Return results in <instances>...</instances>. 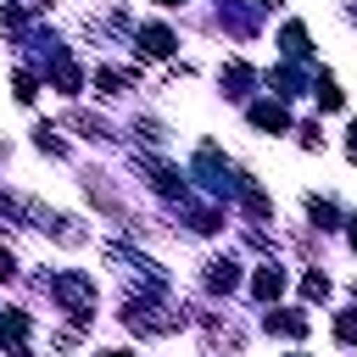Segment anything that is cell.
Here are the masks:
<instances>
[{
  "mask_svg": "<svg viewBox=\"0 0 357 357\" xmlns=\"http://www.w3.org/2000/svg\"><path fill=\"white\" fill-rule=\"evenodd\" d=\"M50 296H56L61 312H73L78 324L95 318V284H89L84 273H56V279H50Z\"/></svg>",
  "mask_w": 357,
  "mask_h": 357,
  "instance_id": "obj_1",
  "label": "cell"
},
{
  "mask_svg": "<svg viewBox=\"0 0 357 357\" xmlns=\"http://www.w3.org/2000/svg\"><path fill=\"white\" fill-rule=\"evenodd\" d=\"M262 329L268 335H307V312H290V307H279V312H262Z\"/></svg>",
  "mask_w": 357,
  "mask_h": 357,
  "instance_id": "obj_2",
  "label": "cell"
},
{
  "mask_svg": "<svg viewBox=\"0 0 357 357\" xmlns=\"http://www.w3.org/2000/svg\"><path fill=\"white\" fill-rule=\"evenodd\" d=\"M28 329H33V318H28L22 307H6V312H0V340H6V346L28 340Z\"/></svg>",
  "mask_w": 357,
  "mask_h": 357,
  "instance_id": "obj_3",
  "label": "cell"
},
{
  "mask_svg": "<svg viewBox=\"0 0 357 357\" xmlns=\"http://www.w3.org/2000/svg\"><path fill=\"white\" fill-rule=\"evenodd\" d=\"M284 123H290V112H284L279 100H257V106H251V128H268V134H273V128H284Z\"/></svg>",
  "mask_w": 357,
  "mask_h": 357,
  "instance_id": "obj_4",
  "label": "cell"
},
{
  "mask_svg": "<svg viewBox=\"0 0 357 357\" xmlns=\"http://www.w3.org/2000/svg\"><path fill=\"white\" fill-rule=\"evenodd\" d=\"M234 284H240V268H234L229 257H218V262H206V290H223V296H229Z\"/></svg>",
  "mask_w": 357,
  "mask_h": 357,
  "instance_id": "obj_5",
  "label": "cell"
},
{
  "mask_svg": "<svg viewBox=\"0 0 357 357\" xmlns=\"http://www.w3.org/2000/svg\"><path fill=\"white\" fill-rule=\"evenodd\" d=\"M139 45H145L151 56H173V45H178V39H173L162 22H145V28H139Z\"/></svg>",
  "mask_w": 357,
  "mask_h": 357,
  "instance_id": "obj_6",
  "label": "cell"
},
{
  "mask_svg": "<svg viewBox=\"0 0 357 357\" xmlns=\"http://www.w3.org/2000/svg\"><path fill=\"white\" fill-rule=\"evenodd\" d=\"M251 290H257V296H262V301H273V296H279V290H284V273H279V268H273V262H268V268H257V279H251Z\"/></svg>",
  "mask_w": 357,
  "mask_h": 357,
  "instance_id": "obj_7",
  "label": "cell"
},
{
  "mask_svg": "<svg viewBox=\"0 0 357 357\" xmlns=\"http://www.w3.org/2000/svg\"><path fill=\"white\" fill-rule=\"evenodd\" d=\"M279 50L301 61V56H307V28H301V22H284V33H279Z\"/></svg>",
  "mask_w": 357,
  "mask_h": 357,
  "instance_id": "obj_8",
  "label": "cell"
},
{
  "mask_svg": "<svg viewBox=\"0 0 357 357\" xmlns=\"http://www.w3.org/2000/svg\"><path fill=\"white\" fill-rule=\"evenodd\" d=\"M268 84H273L279 95H301V89H307V78H301L296 67H273V73H268Z\"/></svg>",
  "mask_w": 357,
  "mask_h": 357,
  "instance_id": "obj_9",
  "label": "cell"
},
{
  "mask_svg": "<svg viewBox=\"0 0 357 357\" xmlns=\"http://www.w3.org/2000/svg\"><path fill=\"white\" fill-rule=\"evenodd\" d=\"M223 84H229L223 95H245V89H251V67H245V61H229V67H223Z\"/></svg>",
  "mask_w": 357,
  "mask_h": 357,
  "instance_id": "obj_10",
  "label": "cell"
},
{
  "mask_svg": "<svg viewBox=\"0 0 357 357\" xmlns=\"http://www.w3.org/2000/svg\"><path fill=\"white\" fill-rule=\"evenodd\" d=\"M301 296H307V301H324V296H329V279H324V273H307V279H301Z\"/></svg>",
  "mask_w": 357,
  "mask_h": 357,
  "instance_id": "obj_11",
  "label": "cell"
},
{
  "mask_svg": "<svg viewBox=\"0 0 357 357\" xmlns=\"http://www.w3.org/2000/svg\"><path fill=\"white\" fill-rule=\"evenodd\" d=\"M335 335H340V340H346V346H351V340H357V307H351V312H340V318H335Z\"/></svg>",
  "mask_w": 357,
  "mask_h": 357,
  "instance_id": "obj_12",
  "label": "cell"
},
{
  "mask_svg": "<svg viewBox=\"0 0 357 357\" xmlns=\"http://www.w3.org/2000/svg\"><path fill=\"white\" fill-rule=\"evenodd\" d=\"M318 100L335 112V106H340V84H335V78H318Z\"/></svg>",
  "mask_w": 357,
  "mask_h": 357,
  "instance_id": "obj_13",
  "label": "cell"
},
{
  "mask_svg": "<svg viewBox=\"0 0 357 357\" xmlns=\"http://www.w3.org/2000/svg\"><path fill=\"white\" fill-rule=\"evenodd\" d=\"M33 145H39V151H50V156H61V139H56V128H33Z\"/></svg>",
  "mask_w": 357,
  "mask_h": 357,
  "instance_id": "obj_14",
  "label": "cell"
},
{
  "mask_svg": "<svg viewBox=\"0 0 357 357\" xmlns=\"http://www.w3.org/2000/svg\"><path fill=\"white\" fill-rule=\"evenodd\" d=\"M307 212L318 218V229H335V206L329 201H307Z\"/></svg>",
  "mask_w": 357,
  "mask_h": 357,
  "instance_id": "obj_15",
  "label": "cell"
},
{
  "mask_svg": "<svg viewBox=\"0 0 357 357\" xmlns=\"http://www.w3.org/2000/svg\"><path fill=\"white\" fill-rule=\"evenodd\" d=\"M39 95V78L33 73H17V100H33Z\"/></svg>",
  "mask_w": 357,
  "mask_h": 357,
  "instance_id": "obj_16",
  "label": "cell"
},
{
  "mask_svg": "<svg viewBox=\"0 0 357 357\" xmlns=\"http://www.w3.org/2000/svg\"><path fill=\"white\" fill-rule=\"evenodd\" d=\"M11 273H17V257H11L6 245H0V279H11Z\"/></svg>",
  "mask_w": 357,
  "mask_h": 357,
  "instance_id": "obj_17",
  "label": "cell"
},
{
  "mask_svg": "<svg viewBox=\"0 0 357 357\" xmlns=\"http://www.w3.org/2000/svg\"><path fill=\"white\" fill-rule=\"evenodd\" d=\"M346 156H351V162H357V123H351V128H346Z\"/></svg>",
  "mask_w": 357,
  "mask_h": 357,
  "instance_id": "obj_18",
  "label": "cell"
},
{
  "mask_svg": "<svg viewBox=\"0 0 357 357\" xmlns=\"http://www.w3.org/2000/svg\"><path fill=\"white\" fill-rule=\"evenodd\" d=\"M251 6H262V11H273V6H279V0H251Z\"/></svg>",
  "mask_w": 357,
  "mask_h": 357,
  "instance_id": "obj_19",
  "label": "cell"
},
{
  "mask_svg": "<svg viewBox=\"0 0 357 357\" xmlns=\"http://www.w3.org/2000/svg\"><path fill=\"white\" fill-rule=\"evenodd\" d=\"M100 357H134V351H100Z\"/></svg>",
  "mask_w": 357,
  "mask_h": 357,
  "instance_id": "obj_20",
  "label": "cell"
},
{
  "mask_svg": "<svg viewBox=\"0 0 357 357\" xmlns=\"http://www.w3.org/2000/svg\"><path fill=\"white\" fill-rule=\"evenodd\" d=\"M351 251H357V218H351Z\"/></svg>",
  "mask_w": 357,
  "mask_h": 357,
  "instance_id": "obj_21",
  "label": "cell"
},
{
  "mask_svg": "<svg viewBox=\"0 0 357 357\" xmlns=\"http://www.w3.org/2000/svg\"><path fill=\"white\" fill-rule=\"evenodd\" d=\"M156 6H184V0H156Z\"/></svg>",
  "mask_w": 357,
  "mask_h": 357,
  "instance_id": "obj_22",
  "label": "cell"
},
{
  "mask_svg": "<svg viewBox=\"0 0 357 357\" xmlns=\"http://www.w3.org/2000/svg\"><path fill=\"white\" fill-rule=\"evenodd\" d=\"M11 357H28V351H11Z\"/></svg>",
  "mask_w": 357,
  "mask_h": 357,
  "instance_id": "obj_23",
  "label": "cell"
}]
</instances>
